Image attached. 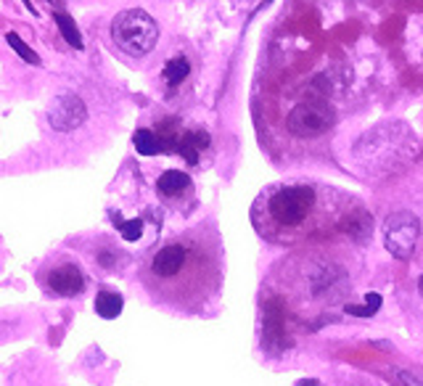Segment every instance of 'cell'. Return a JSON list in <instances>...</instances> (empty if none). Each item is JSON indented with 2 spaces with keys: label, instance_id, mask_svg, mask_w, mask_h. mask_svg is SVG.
<instances>
[{
  "label": "cell",
  "instance_id": "6da1fadb",
  "mask_svg": "<svg viewBox=\"0 0 423 386\" xmlns=\"http://www.w3.org/2000/svg\"><path fill=\"white\" fill-rule=\"evenodd\" d=\"M141 278L145 291L161 305L183 312H201L223 289V243L209 227L185 230L145 259Z\"/></svg>",
  "mask_w": 423,
  "mask_h": 386
},
{
  "label": "cell",
  "instance_id": "7a4b0ae2",
  "mask_svg": "<svg viewBox=\"0 0 423 386\" xmlns=\"http://www.w3.org/2000/svg\"><path fill=\"white\" fill-rule=\"evenodd\" d=\"M315 209L317 191L312 186H280L254 204L251 220L267 241H291L307 227Z\"/></svg>",
  "mask_w": 423,
  "mask_h": 386
},
{
  "label": "cell",
  "instance_id": "3957f363",
  "mask_svg": "<svg viewBox=\"0 0 423 386\" xmlns=\"http://www.w3.org/2000/svg\"><path fill=\"white\" fill-rule=\"evenodd\" d=\"M111 40L122 54L132 56V58H143L159 42L157 19L143 8L119 11L111 22Z\"/></svg>",
  "mask_w": 423,
  "mask_h": 386
},
{
  "label": "cell",
  "instance_id": "277c9868",
  "mask_svg": "<svg viewBox=\"0 0 423 386\" xmlns=\"http://www.w3.org/2000/svg\"><path fill=\"white\" fill-rule=\"evenodd\" d=\"M336 124V111L326 101H302L289 111L286 127L294 138H317L326 135Z\"/></svg>",
  "mask_w": 423,
  "mask_h": 386
},
{
  "label": "cell",
  "instance_id": "5b68a950",
  "mask_svg": "<svg viewBox=\"0 0 423 386\" xmlns=\"http://www.w3.org/2000/svg\"><path fill=\"white\" fill-rule=\"evenodd\" d=\"M304 286L312 302H339L349 291V275L336 262H320L307 273Z\"/></svg>",
  "mask_w": 423,
  "mask_h": 386
},
{
  "label": "cell",
  "instance_id": "8992f818",
  "mask_svg": "<svg viewBox=\"0 0 423 386\" xmlns=\"http://www.w3.org/2000/svg\"><path fill=\"white\" fill-rule=\"evenodd\" d=\"M421 236V223L413 212H394L383 223V246L397 259H410Z\"/></svg>",
  "mask_w": 423,
  "mask_h": 386
},
{
  "label": "cell",
  "instance_id": "52a82bcc",
  "mask_svg": "<svg viewBox=\"0 0 423 386\" xmlns=\"http://www.w3.org/2000/svg\"><path fill=\"white\" fill-rule=\"evenodd\" d=\"M88 122V106L74 93L56 95L48 106V124L58 133H72Z\"/></svg>",
  "mask_w": 423,
  "mask_h": 386
},
{
  "label": "cell",
  "instance_id": "ba28073f",
  "mask_svg": "<svg viewBox=\"0 0 423 386\" xmlns=\"http://www.w3.org/2000/svg\"><path fill=\"white\" fill-rule=\"evenodd\" d=\"M42 283H45V289L51 293H56V296L72 299V296H79V293L88 289V275L82 273V267H79L77 262H56L53 267L45 270Z\"/></svg>",
  "mask_w": 423,
  "mask_h": 386
},
{
  "label": "cell",
  "instance_id": "9c48e42d",
  "mask_svg": "<svg viewBox=\"0 0 423 386\" xmlns=\"http://www.w3.org/2000/svg\"><path fill=\"white\" fill-rule=\"evenodd\" d=\"M209 146V133L207 130H185L180 133V140H177V154L183 156L188 164H198V156H201V151Z\"/></svg>",
  "mask_w": 423,
  "mask_h": 386
},
{
  "label": "cell",
  "instance_id": "30bf717a",
  "mask_svg": "<svg viewBox=\"0 0 423 386\" xmlns=\"http://www.w3.org/2000/svg\"><path fill=\"white\" fill-rule=\"evenodd\" d=\"M191 175L188 172H180V170H167V172H161V177L157 180V191L159 196H164V199H180L183 193L191 191Z\"/></svg>",
  "mask_w": 423,
  "mask_h": 386
},
{
  "label": "cell",
  "instance_id": "8fae6325",
  "mask_svg": "<svg viewBox=\"0 0 423 386\" xmlns=\"http://www.w3.org/2000/svg\"><path fill=\"white\" fill-rule=\"evenodd\" d=\"M346 236H352L355 241H368L370 236V214L365 209H357V212H349L342 217L339 223Z\"/></svg>",
  "mask_w": 423,
  "mask_h": 386
},
{
  "label": "cell",
  "instance_id": "7c38bea8",
  "mask_svg": "<svg viewBox=\"0 0 423 386\" xmlns=\"http://www.w3.org/2000/svg\"><path fill=\"white\" fill-rule=\"evenodd\" d=\"M122 309H125L122 293L111 291V289H101V291H98V296H95V312H98L101 318L114 320L122 315Z\"/></svg>",
  "mask_w": 423,
  "mask_h": 386
},
{
  "label": "cell",
  "instance_id": "4fadbf2b",
  "mask_svg": "<svg viewBox=\"0 0 423 386\" xmlns=\"http://www.w3.org/2000/svg\"><path fill=\"white\" fill-rule=\"evenodd\" d=\"M132 143H135V148H138V154H143V156L164 154V146H161L159 133L157 130H148V127H141L138 133L132 135Z\"/></svg>",
  "mask_w": 423,
  "mask_h": 386
},
{
  "label": "cell",
  "instance_id": "5bb4252c",
  "mask_svg": "<svg viewBox=\"0 0 423 386\" xmlns=\"http://www.w3.org/2000/svg\"><path fill=\"white\" fill-rule=\"evenodd\" d=\"M53 22H56V27H58V32L64 35V40L72 45V48H82V35H79L77 24H74V19L66 14V11H56L53 14Z\"/></svg>",
  "mask_w": 423,
  "mask_h": 386
},
{
  "label": "cell",
  "instance_id": "9a60e30c",
  "mask_svg": "<svg viewBox=\"0 0 423 386\" xmlns=\"http://www.w3.org/2000/svg\"><path fill=\"white\" fill-rule=\"evenodd\" d=\"M188 74H191V64H188L185 56H175V58H170L164 64V80H167L170 88H177Z\"/></svg>",
  "mask_w": 423,
  "mask_h": 386
},
{
  "label": "cell",
  "instance_id": "2e32d148",
  "mask_svg": "<svg viewBox=\"0 0 423 386\" xmlns=\"http://www.w3.org/2000/svg\"><path fill=\"white\" fill-rule=\"evenodd\" d=\"M6 42L11 45V48H13V54L19 56L22 61H26V64H32V67H40V64H42V61H40V56L35 54V51H32V48H29V45H26V42L22 40L19 35H16V32H8V35H6Z\"/></svg>",
  "mask_w": 423,
  "mask_h": 386
},
{
  "label": "cell",
  "instance_id": "e0dca14e",
  "mask_svg": "<svg viewBox=\"0 0 423 386\" xmlns=\"http://www.w3.org/2000/svg\"><path fill=\"white\" fill-rule=\"evenodd\" d=\"M365 299H368L365 305H346L344 307V312L357 315V318H370V315H376V312L381 309V296H378V293H368Z\"/></svg>",
  "mask_w": 423,
  "mask_h": 386
},
{
  "label": "cell",
  "instance_id": "ac0fdd59",
  "mask_svg": "<svg viewBox=\"0 0 423 386\" xmlns=\"http://www.w3.org/2000/svg\"><path fill=\"white\" fill-rule=\"evenodd\" d=\"M114 225L119 227V233H122V239L125 241H138L143 236V220L141 217H135V220H122L114 214Z\"/></svg>",
  "mask_w": 423,
  "mask_h": 386
},
{
  "label": "cell",
  "instance_id": "d6986e66",
  "mask_svg": "<svg viewBox=\"0 0 423 386\" xmlns=\"http://www.w3.org/2000/svg\"><path fill=\"white\" fill-rule=\"evenodd\" d=\"M119 257L122 254H117V252H111V249H106V252H98V265L101 267H106V270H111V267H117L119 265Z\"/></svg>",
  "mask_w": 423,
  "mask_h": 386
},
{
  "label": "cell",
  "instance_id": "ffe728a7",
  "mask_svg": "<svg viewBox=\"0 0 423 386\" xmlns=\"http://www.w3.org/2000/svg\"><path fill=\"white\" fill-rule=\"evenodd\" d=\"M397 378L402 381V386H423V378L413 371H397Z\"/></svg>",
  "mask_w": 423,
  "mask_h": 386
},
{
  "label": "cell",
  "instance_id": "44dd1931",
  "mask_svg": "<svg viewBox=\"0 0 423 386\" xmlns=\"http://www.w3.org/2000/svg\"><path fill=\"white\" fill-rule=\"evenodd\" d=\"M22 3H24V6H26V11H29V14H35V16H38V8H35V6L29 3V0H22Z\"/></svg>",
  "mask_w": 423,
  "mask_h": 386
},
{
  "label": "cell",
  "instance_id": "7402d4cb",
  "mask_svg": "<svg viewBox=\"0 0 423 386\" xmlns=\"http://www.w3.org/2000/svg\"><path fill=\"white\" fill-rule=\"evenodd\" d=\"M296 386H320L317 381H312V378H304V381H299Z\"/></svg>",
  "mask_w": 423,
  "mask_h": 386
},
{
  "label": "cell",
  "instance_id": "603a6c76",
  "mask_svg": "<svg viewBox=\"0 0 423 386\" xmlns=\"http://www.w3.org/2000/svg\"><path fill=\"white\" fill-rule=\"evenodd\" d=\"M418 286H421V293H423V278H421V283H418Z\"/></svg>",
  "mask_w": 423,
  "mask_h": 386
}]
</instances>
